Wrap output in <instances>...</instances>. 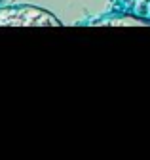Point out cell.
<instances>
[{
  "instance_id": "6da1fadb",
  "label": "cell",
  "mask_w": 150,
  "mask_h": 160,
  "mask_svg": "<svg viewBox=\"0 0 150 160\" xmlns=\"http://www.w3.org/2000/svg\"><path fill=\"white\" fill-rule=\"evenodd\" d=\"M63 23L51 12L30 6L13 4L0 8V27H61Z\"/></svg>"
},
{
  "instance_id": "7a4b0ae2",
  "label": "cell",
  "mask_w": 150,
  "mask_h": 160,
  "mask_svg": "<svg viewBox=\"0 0 150 160\" xmlns=\"http://www.w3.org/2000/svg\"><path fill=\"white\" fill-rule=\"evenodd\" d=\"M91 25H105V27H146L150 25L148 19L137 17V15H131V13H122L118 12V15H108V17H101L99 21L91 23Z\"/></svg>"
},
{
  "instance_id": "3957f363",
  "label": "cell",
  "mask_w": 150,
  "mask_h": 160,
  "mask_svg": "<svg viewBox=\"0 0 150 160\" xmlns=\"http://www.w3.org/2000/svg\"><path fill=\"white\" fill-rule=\"evenodd\" d=\"M112 6L122 13H131L150 21V0H112Z\"/></svg>"
}]
</instances>
